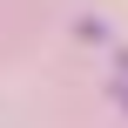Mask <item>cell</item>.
<instances>
[{
  "label": "cell",
  "instance_id": "1",
  "mask_svg": "<svg viewBox=\"0 0 128 128\" xmlns=\"http://www.w3.org/2000/svg\"><path fill=\"white\" fill-rule=\"evenodd\" d=\"M115 101H122V108H128V81H122V74H115Z\"/></svg>",
  "mask_w": 128,
  "mask_h": 128
},
{
  "label": "cell",
  "instance_id": "2",
  "mask_svg": "<svg viewBox=\"0 0 128 128\" xmlns=\"http://www.w3.org/2000/svg\"><path fill=\"white\" fill-rule=\"evenodd\" d=\"M115 74H122V81H128V54H122V61H115Z\"/></svg>",
  "mask_w": 128,
  "mask_h": 128
}]
</instances>
